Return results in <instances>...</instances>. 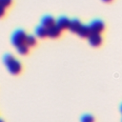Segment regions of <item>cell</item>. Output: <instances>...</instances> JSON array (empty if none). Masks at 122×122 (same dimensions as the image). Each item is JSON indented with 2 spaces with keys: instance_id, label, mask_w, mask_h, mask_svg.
Masks as SVG:
<instances>
[{
  "instance_id": "obj_1",
  "label": "cell",
  "mask_w": 122,
  "mask_h": 122,
  "mask_svg": "<svg viewBox=\"0 0 122 122\" xmlns=\"http://www.w3.org/2000/svg\"><path fill=\"white\" fill-rule=\"evenodd\" d=\"M3 61H4V64L6 65L8 71L11 74L17 75L22 71V65L14 56L7 53V54L4 55Z\"/></svg>"
},
{
  "instance_id": "obj_2",
  "label": "cell",
  "mask_w": 122,
  "mask_h": 122,
  "mask_svg": "<svg viewBox=\"0 0 122 122\" xmlns=\"http://www.w3.org/2000/svg\"><path fill=\"white\" fill-rule=\"evenodd\" d=\"M27 33L22 30H15L12 35H11V43L15 46V47H18L22 44H25V41H26V37H27Z\"/></svg>"
},
{
  "instance_id": "obj_3",
  "label": "cell",
  "mask_w": 122,
  "mask_h": 122,
  "mask_svg": "<svg viewBox=\"0 0 122 122\" xmlns=\"http://www.w3.org/2000/svg\"><path fill=\"white\" fill-rule=\"evenodd\" d=\"M89 27H90L92 33H99V34L101 32H103V30L105 29L104 22L102 20H99V19H95V20L92 21L90 23Z\"/></svg>"
},
{
  "instance_id": "obj_4",
  "label": "cell",
  "mask_w": 122,
  "mask_h": 122,
  "mask_svg": "<svg viewBox=\"0 0 122 122\" xmlns=\"http://www.w3.org/2000/svg\"><path fill=\"white\" fill-rule=\"evenodd\" d=\"M47 31H48V36L50 38H57L62 33V30L56 24H54V25L51 26L50 28H48Z\"/></svg>"
},
{
  "instance_id": "obj_5",
  "label": "cell",
  "mask_w": 122,
  "mask_h": 122,
  "mask_svg": "<svg viewBox=\"0 0 122 122\" xmlns=\"http://www.w3.org/2000/svg\"><path fill=\"white\" fill-rule=\"evenodd\" d=\"M88 40L92 47H99L103 41L102 36L99 33H91V35L88 37Z\"/></svg>"
},
{
  "instance_id": "obj_6",
  "label": "cell",
  "mask_w": 122,
  "mask_h": 122,
  "mask_svg": "<svg viewBox=\"0 0 122 122\" xmlns=\"http://www.w3.org/2000/svg\"><path fill=\"white\" fill-rule=\"evenodd\" d=\"M70 23H71V20L66 17V16H61L59 17L56 21H55V24L63 30L65 29H69V26H70Z\"/></svg>"
},
{
  "instance_id": "obj_7",
  "label": "cell",
  "mask_w": 122,
  "mask_h": 122,
  "mask_svg": "<svg viewBox=\"0 0 122 122\" xmlns=\"http://www.w3.org/2000/svg\"><path fill=\"white\" fill-rule=\"evenodd\" d=\"M91 33H92V31L90 30L89 25H83V24L77 31V34L82 38H88L91 35Z\"/></svg>"
},
{
  "instance_id": "obj_8",
  "label": "cell",
  "mask_w": 122,
  "mask_h": 122,
  "mask_svg": "<svg viewBox=\"0 0 122 122\" xmlns=\"http://www.w3.org/2000/svg\"><path fill=\"white\" fill-rule=\"evenodd\" d=\"M55 24V20H54V18L52 17V16H51V15H45V16H43L42 17V19H41V25L42 26H44L45 28H50L51 26H52V25H54Z\"/></svg>"
},
{
  "instance_id": "obj_9",
  "label": "cell",
  "mask_w": 122,
  "mask_h": 122,
  "mask_svg": "<svg viewBox=\"0 0 122 122\" xmlns=\"http://www.w3.org/2000/svg\"><path fill=\"white\" fill-rule=\"evenodd\" d=\"M81 26H82V23L78 19H72V20H71V23L69 26V30H71V32L77 33V31Z\"/></svg>"
},
{
  "instance_id": "obj_10",
  "label": "cell",
  "mask_w": 122,
  "mask_h": 122,
  "mask_svg": "<svg viewBox=\"0 0 122 122\" xmlns=\"http://www.w3.org/2000/svg\"><path fill=\"white\" fill-rule=\"evenodd\" d=\"M35 34H36V36L39 37V38H45L46 36H48L47 28H45V27L42 26V25L36 27V28H35Z\"/></svg>"
},
{
  "instance_id": "obj_11",
  "label": "cell",
  "mask_w": 122,
  "mask_h": 122,
  "mask_svg": "<svg viewBox=\"0 0 122 122\" xmlns=\"http://www.w3.org/2000/svg\"><path fill=\"white\" fill-rule=\"evenodd\" d=\"M25 44L30 48V47H34L36 45V38L33 35H27Z\"/></svg>"
},
{
  "instance_id": "obj_12",
  "label": "cell",
  "mask_w": 122,
  "mask_h": 122,
  "mask_svg": "<svg viewBox=\"0 0 122 122\" xmlns=\"http://www.w3.org/2000/svg\"><path fill=\"white\" fill-rule=\"evenodd\" d=\"M16 49H17V51H18L21 55H25V54H27V53L29 52V47H28L26 44H22V45L16 47Z\"/></svg>"
},
{
  "instance_id": "obj_13",
  "label": "cell",
  "mask_w": 122,
  "mask_h": 122,
  "mask_svg": "<svg viewBox=\"0 0 122 122\" xmlns=\"http://www.w3.org/2000/svg\"><path fill=\"white\" fill-rule=\"evenodd\" d=\"M80 120L81 122H94V117L91 114H84Z\"/></svg>"
},
{
  "instance_id": "obj_14",
  "label": "cell",
  "mask_w": 122,
  "mask_h": 122,
  "mask_svg": "<svg viewBox=\"0 0 122 122\" xmlns=\"http://www.w3.org/2000/svg\"><path fill=\"white\" fill-rule=\"evenodd\" d=\"M12 4V0H0V5L5 9H9Z\"/></svg>"
},
{
  "instance_id": "obj_15",
  "label": "cell",
  "mask_w": 122,
  "mask_h": 122,
  "mask_svg": "<svg viewBox=\"0 0 122 122\" xmlns=\"http://www.w3.org/2000/svg\"><path fill=\"white\" fill-rule=\"evenodd\" d=\"M6 14V9L0 5V18H2Z\"/></svg>"
},
{
  "instance_id": "obj_16",
  "label": "cell",
  "mask_w": 122,
  "mask_h": 122,
  "mask_svg": "<svg viewBox=\"0 0 122 122\" xmlns=\"http://www.w3.org/2000/svg\"><path fill=\"white\" fill-rule=\"evenodd\" d=\"M103 2H106V3H110V2H112V0H102Z\"/></svg>"
},
{
  "instance_id": "obj_17",
  "label": "cell",
  "mask_w": 122,
  "mask_h": 122,
  "mask_svg": "<svg viewBox=\"0 0 122 122\" xmlns=\"http://www.w3.org/2000/svg\"><path fill=\"white\" fill-rule=\"evenodd\" d=\"M120 110H121V112H122V105H121V107H120Z\"/></svg>"
},
{
  "instance_id": "obj_18",
  "label": "cell",
  "mask_w": 122,
  "mask_h": 122,
  "mask_svg": "<svg viewBox=\"0 0 122 122\" xmlns=\"http://www.w3.org/2000/svg\"><path fill=\"white\" fill-rule=\"evenodd\" d=\"M0 122H4V121H3V120H2V119H0Z\"/></svg>"
}]
</instances>
